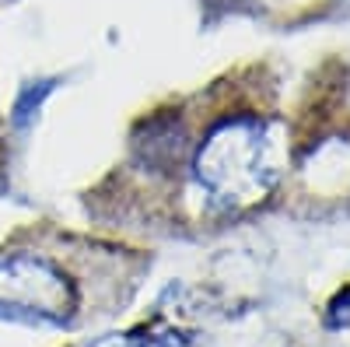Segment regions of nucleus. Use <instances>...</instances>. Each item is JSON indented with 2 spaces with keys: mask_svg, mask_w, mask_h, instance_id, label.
Listing matches in <instances>:
<instances>
[{
  "mask_svg": "<svg viewBox=\"0 0 350 347\" xmlns=\"http://www.w3.org/2000/svg\"><path fill=\"white\" fill-rule=\"evenodd\" d=\"M280 176V137L273 123L239 116L221 123L196 155V183L214 207L262 200Z\"/></svg>",
  "mask_w": 350,
  "mask_h": 347,
  "instance_id": "f257e3e1",
  "label": "nucleus"
},
{
  "mask_svg": "<svg viewBox=\"0 0 350 347\" xmlns=\"http://www.w3.org/2000/svg\"><path fill=\"white\" fill-rule=\"evenodd\" d=\"M0 309L21 320L60 323L70 309V287L46 259L14 256L0 264Z\"/></svg>",
  "mask_w": 350,
  "mask_h": 347,
  "instance_id": "f03ea898",
  "label": "nucleus"
}]
</instances>
